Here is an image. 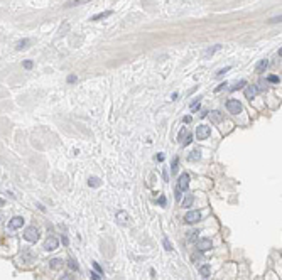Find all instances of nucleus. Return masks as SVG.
Returning a JSON list of instances; mask_svg holds the SVG:
<instances>
[{
	"label": "nucleus",
	"mask_w": 282,
	"mask_h": 280,
	"mask_svg": "<svg viewBox=\"0 0 282 280\" xmlns=\"http://www.w3.org/2000/svg\"><path fill=\"white\" fill-rule=\"evenodd\" d=\"M24 238H26L27 241H31V243L37 241V238H39V231H37V228L36 226L26 228V231H24Z\"/></svg>",
	"instance_id": "f257e3e1"
},
{
	"label": "nucleus",
	"mask_w": 282,
	"mask_h": 280,
	"mask_svg": "<svg viewBox=\"0 0 282 280\" xmlns=\"http://www.w3.org/2000/svg\"><path fill=\"white\" fill-rule=\"evenodd\" d=\"M226 108H228L230 113L238 115L240 111H242V103H240L238 100H228V101H226Z\"/></svg>",
	"instance_id": "f03ea898"
},
{
	"label": "nucleus",
	"mask_w": 282,
	"mask_h": 280,
	"mask_svg": "<svg viewBox=\"0 0 282 280\" xmlns=\"http://www.w3.org/2000/svg\"><path fill=\"white\" fill-rule=\"evenodd\" d=\"M210 135H211V128L206 127V125H200V127L196 128V137H198V140H206Z\"/></svg>",
	"instance_id": "7ed1b4c3"
},
{
	"label": "nucleus",
	"mask_w": 282,
	"mask_h": 280,
	"mask_svg": "<svg viewBox=\"0 0 282 280\" xmlns=\"http://www.w3.org/2000/svg\"><path fill=\"white\" fill-rule=\"evenodd\" d=\"M200 219H201V213L200 211H189V213H186V216H184V221L188 224H194Z\"/></svg>",
	"instance_id": "20e7f679"
},
{
	"label": "nucleus",
	"mask_w": 282,
	"mask_h": 280,
	"mask_svg": "<svg viewBox=\"0 0 282 280\" xmlns=\"http://www.w3.org/2000/svg\"><path fill=\"white\" fill-rule=\"evenodd\" d=\"M198 250L200 252H208V250L213 248V243H211V240H208V238H201V240H198Z\"/></svg>",
	"instance_id": "39448f33"
},
{
	"label": "nucleus",
	"mask_w": 282,
	"mask_h": 280,
	"mask_svg": "<svg viewBox=\"0 0 282 280\" xmlns=\"http://www.w3.org/2000/svg\"><path fill=\"white\" fill-rule=\"evenodd\" d=\"M57 245H59V241H57L54 236H49L47 240L44 241V250L46 252H54V250L57 248Z\"/></svg>",
	"instance_id": "423d86ee"
},
{
	"label": "nucleus",
	"mask_w": 282,
	"mask_h": 280,
	"mask_svg": "<svg viewBox=\"0 0 282 280\" xmlns=\"http://www.w3.org/2000/svg\"><path fill=\"white\" fill-rule=\"evenodd\" d=\"M189 186V175L188 174H181L179 181H177V191H186Z\"/></svg>",
	"instance_id": "0eeeda50"
},
{
	"label": "nucleus",
	"mask_w": 282,
	"mask_h": 280,
	"mask_svg": "<svg viewBox=\"0 0 282 280\" xmlns=\"http://www.w3.org/2000/svg\"><path fill=\"white\" fill-rule=\"evenodd\" d=\"M22 224H24V218L15 216V218H12V219L9 221L7 228H9V229H19V228H22Z\"/></svg>",
	"instance_id": "6e6552de"
},
{
	"label": "nucleus",
	"mask_w": 282,
	"mask_h": 280,
	"mask_svg": "<svg viewBox=\"0 0 282 280\" xmlns=\"http://www.w3.org/2000/svg\"><path fill=\"white\" fill-rule=\"evenodd\" d=\"M179 140H181L182 145H189V144H191V140H193V137H191V133L184 128V130H181V133H179Z\"/></svg>",
	"instance_id": "1a4fd4ad"
},
{
	"label": "nucleus",
	"mask_w": 282,
	"mask_h": 280,
	"mask_svg": "<svg viewBox=\"0 0 282 280\" xmlns=\"http://www.w3.org/2000/svg\"><path fill=\"white\" fill-rule=\"evenodd\" d=\"M257 93H259L257 86H247V90H245V98H247V100H254V98L257 96Z\"/></svg>",
	"instance_id": "9d476101"
},
{
	"label": "nucleus",
	"mask_w": 282,
	"mask_h": 280,
	"mask_svg": "<svg viewBox=\"0 0 282 280\" xmlns=\"http://www.w3.org/2000/svg\"><path fill=\"white\" fill-rule=\"evenodd\" d=\"M49 265H51L52 270H61L64 265V262L61 260V258H52V260H49Z\"/></svg>",
	"instance_id": "9b49d317"
},
{
	"label": "nucleus",
	"mask_w": 282,
	"mask_h": 280,
	"mask_svg": "<svg viewBox=\"0 0 282 280\" xmlns=\"http://www.w3.org/2000/svg\"><path fill=\"white\" fill-rule=\"evenodd\" d=\"M117 221L122 224V226H125L127 221H128V214H127L125 211H118V213H117Z\"/></svg>",
	"instance_id": "f8f14e48"
},
{
	"label": "nucleus",
	"mask_w": 282,
	"mask_h": 280,
	"mask_svg": "<svg viewBox=\"0 0 282 280\" xmlns=\"http://www.w3.org/2000/svg\"><path fill=\"white\" fill-rule=\"evenodd\" d=\"M210 120L213 123H220L223 120V115L220 113V111H211V113H210Z\"/></svg>",
	"instance_id": "ddd939ff"
},
{
	"label": "nucleus",
	"mask_w": 282,
	"mask_h": 280,
	"mask_svg": "<svg viewBox=\"0 0 282 280\" xmlns=\"http://www.w3.org/2000/svg\"><path fill=\"white\" fill-rule=\"evenodd\" d=\"M29 44H31V41H29V39H22V41H19V42L15 44V49H17V51H22V49L29 47Z\"/></svg>",
	"instance_id": "4468645a"
},
{
	"label": "nucleus",
	"mask_w": 282,
	"mask_h": 280,
	"mask_svg": "<svg viewBox=\"0 0 282 280\" xmlns=\"http://www.w3.org/2000/svg\"><path fill=\"white\" fill-rule=\"evenodd\" d=\"M111 14H113V12H111V10L101 12V14H96V15H93V17H91V20H101V19H106V17H110Z\"/></svg>",
	"instance_id": "2eb2a0df"
},
{
	"label": "nucleus",
	"mask_w": 282,
	"mask_h": 280,
	"mask_svg": "<svg viewBox=\"0 0 282 280\" xmlns=\"http://www.w3.org/2000/svg\"><path fill=\"white\" fill-rule=\"evenodd\" d=\"M267 66H269V61H267V59H262V61L259 62V64H257L255 71H257V73H264V71L267 69Z\"/></svg>",
	"instance_id": "dca6fc26"
},
{
	"label": "nucleus",
	"mask_w": 282,
	"mask_h": 280,
	"mask_svg": "<svg viewBox=\"0 0 282 280\" xmlns=\"http://www.w3.org/2000/svg\"><path fill=\"white\" fill-rule=\"evenodd\" d=\"M91 0H69L66 2V7H76V5H83V3H88Z\"/></svg>",
	"instance_id": "f3484780"
},
{
	"label": "nucleus",
	"mask_w": 282,
	"mask_h": 280,
	"mask_svg": "<svg viewBox=\"0 0 282 280\" xmlns=\"http://www.w3.org/2000/svg\"><path fill=\"white\" fill-rule=\"evenodd\" d=\"M193 201H194V198H193L191 194H189V196H186V198H184V201H182V206H184V208H189V206L193 204Z\"/></svg>",
	"instance_id": "a211bd4d"
},
{
	"label": "nucleus",
	"mask_w": 282,
	"mask_h": 280,
	"mask_svg": "<svg viewBox=\"0 0 282 280\" xmlns=\"http://www.w3.org/2000/svg\"><path fill=\"white\" fill-rule=\"evenodd\" d=\"M88 184H90L91 187H98V186H100V179H98V177H90V179H88Z\"/></svg>",
	"instance_id": "6ab92c4d"
},
{
	"label": "nucleus",
	"mask_w": 282,
	"mask_h": 280,
	"mask_svg": "<svg viewBox=\"0 0 282 280\" xmlns=\"http://www.w3.org/2000/svg\"><path fill=\"white\" fill-rule=\"evenodd\" d=\"M200 272H201L203 277H210V272H211V270H210V265H203L201 268H200Z\"/></svg>",
	"instance_id": "aec40b11"
},
{
	"label": "nucleus",
	"mask_w": 282,
	"mask_h": 280,
	"mask_svg": "<svg viewBox=\"0 0 282 280\" xmlns=\"http://www.w3.org/2000/svg\"><path fill=\"white\" fill-rule=\"evenodd\" d=\"M68 267H69L71 270H76V272L80 270V268H78V263L74 262V260H68Z\"/></svg>",
	"instance_id": "412c9836"
},
{
	"label": "nucleus",
	"mask_w": 282,
	"mask_h": 280,
	"mask_svg": "<svg viewBox=\"0 0 282 280\" xmlns=\"http://www.w3.org/2000/svg\"><path fill=\"white\" fill-rule=\"evenodd\" d=\"M196 159H200V150H194V152H191V155H189V160H196Z\"/></svg>",
	"instance_id": "4be33fe9"
},
{
	"label": "nucleus",
	"mask_w": 282,
	"mask_h": 280,
	"mask_svg": "<svg viewBox=\"0 0 282 280\" xmlns=\"http://www.w3.org/2000/svg\"><path fill=\"white\" fill-rule=\"evenodd\" d=\"M218 49H220V46H215V47H211V49H208V51H206V52H205V56H206V57H208V56H210V54H213L215 51H218Z\"/></svg>",
	"instance_id": "5701e85b"
},
{
	"label": "nucleus",
	"mask_w": 282,
	"mask_h": 280,
	"mask_svg": "<svg viewBox=\"0 0 282 280\" xmlns=\"http://www.w3.org/2000/svg\"><path fill=\"white\" fill-rule=\"evenodd\" d=\"M245 85H247V81H240V83H237V85L231 88V90H233V91H235V90H240V88H243Z\"/></svg>",
	"instance_id": "b1692460"
},
{
	"label": "nucleus",
	"mask_w": 282,
	"mask_h": 280,
	"mask_svg": "<svg viewBox=\"0 0 282 280\" xmlns=\"http://www.w3.org/2000/svg\"><path fill=\"white\" fill-rule=\"evenodd\" d=\"M269 81L270 83H280V78L275 76V74H272V76H269Z\"/></svg>",
	"instance_id": "393cba45"
},
{
	"label": "nucleus",
	"mask_w": 282,
	"mask_h": 280,
	"mask_svg": "<svg viewBox=\"0 0 282 280\" xmlns=\"http://www.w3.org/2000/svg\"><path fill=\"white\" fill-rule=\"evenodd\" d=\"M176 170H177V157H174L172 165H171V172H176Z\"/></svg>",
	"instance_id": "a878e982"
},
{
	"label": "nucleus",
	"mask_w": 282,
	"mask_h": 280,
	"mask_svg": "<svg viewBox=\"0 0 282 280\" xmlns=\"http://www.w3.org/2000/svg\"><path fill=\"white\" fill-rule=\"evenodd\" d=\"M196 235H198L196 231H189V233H188V240H189V241H193L194 238H196Z\"/></svg>",
	"instance_id": "bb28decb"
},
{
	"label": "nucleus",
	"mask_w": 282,
	"mask_h": 280,
	"mask_svg": "<svg viewBox=\"0 0 282 280\" xmlns=\"http://www.w3.org/2000/svg\"><path fill=\"white\" fill-rule=\"evenodd\" d=\"M93 267H95V270H96V272H98V273H100V275L103 273V270H101V267H100V265H98V263H96V262H93Z\"/></svg>",
	"instance_id": "cd10ccee"
},
{
	"label": "nucleus",
	"mask_w": 282,
	"mask_h": 280,
	"mask_svg": "<svg viewBox=\"0 0 282 280\" xmlns=\"http://www.w3.org/2000/svg\"><path fill=\"white\" fill-rule=\"evenodd\" d=\"M24 68H26V69H31V68H32V61H24Z\"/></svg>",
	"instance_id": "c85d7f7f"
},
{
	"label": "nucleus",
	"mask_w": 282,
	"mask_h": 280,
	"mask_svg": "<svg viewBox=\"0 0 282 280\" xmlns=\"http://www.w3.org/2000/svg\"><path fill=\"white\" fill-rule=\"evenodd\" d=\"M164 246H166V250H172V246H171V243H169V240H167V238L164 240Z\"/></svg>",
	"instance_id": "c756f323"
},
{
	"label": "nucleus",
	"mask_w": 282,
	"mask_h": 280,
	"mask_svg": "<svg viewBox=\"0 0 282 280\" xmlns=\"http://www.w3.org/2000/svg\"><path fill=\"white\" fill-rule=\"evenodd\" d=\"M198 108H200V101H194L193 105H191V110H193V111H196Z\"/></svg>",
	"instance_id": "7c9ffc66"
},
{
	"label": "nucleus",
	"mask_w": 282,
	"mask_h": 280,
	"mask_svg": "<svg viewBox=\"0 0 282 280\" xmlns=\"http://www.w3.org/2000/svg\"><path fill=\"white\" fill-rule=\"evenodd\" d=\"M280 20H282V17L279 15V17H272V19H270V22H274V24H275V22H279V24H280Z\"/></svg>",
	"instance_id": "2f4dec72"
},
{
	"label": "nucleus",
	"mask_w": 282,
	"mask_h": 280,
	"mask_svg": "<svg viewBox=\"0 0 282 280\" xmlns=\"http://www.w3.org/2000/svg\"><path fill=\"white\" fill-rule=\"evenodd\" d=\"M90 277H91V280H98L100 278V273H90Z\"/></svg>",
	"instance_id": "473e14b6"
},
{
	"label": "nucleus",
	"mask_w": 282,
	"mask_h": 280,
	"mask_svg": "<svg viewBox=\"0 0 282 280\" xmlns=\"http://www.w3.org/2000/svg\"><path fill=\"white\" fill-rule=\"evenodd\" d=\"M76 81V76L74 74H71V76H68V83H74Z\"/></svg>",
	"instance_id": "72a5a7b5"
},
{
	"label": "nucleus",
	"mask_w": 282,
	"mask_h": 280,
	"mask_svg": "<svg viewBox=\"0 0 282 280\" xmlns=\"http://www.w3.org/2000/svg\"><path fill=\"white\" fill-rule=\"evenodd\" d=\"M61 280H74V277L73 275H63V278Z\"/></svg>",
	"instance_id": "f704fd0d"
},
{
	"label": "nucleus",
	"mask_w": 282,
	"mask_h": 280,
	"mask_svg": "<svg viewBox=\"0 0 282 280\" xmlns=\"http://www.w3.org/2000/svg\"><path fill=\"white\" fill-rule=\"evenodd\" d=\"M228 69H230V68H225V69H220V71H218V73H216V74H218V76H221V74H223V73H226V71H228Z\"/></svg>",
	"instance_id": "c9c22d12"
},
{
	"label": "nucleus",
	"mask_w": 282,
	"mask_h": 280,
	"mask_svg": "<svg viewBox=\"0 0 282 280\" xmlns=\"http://www.w3.org/2000/svg\"><path fill=\"white\" fill-rule=\"evenodd\" d=\"M201 258H203V257H201V255H196V253H194V255H193V260H194V262H196V260H201Z\"/></svg>",
	"instance_id": "e433bc0d"
}]
</instances>
